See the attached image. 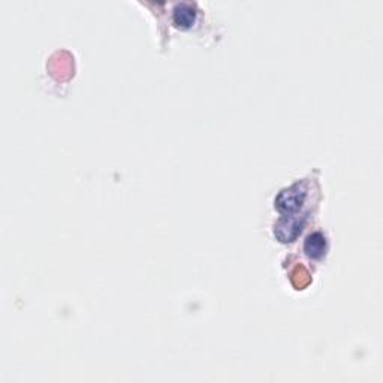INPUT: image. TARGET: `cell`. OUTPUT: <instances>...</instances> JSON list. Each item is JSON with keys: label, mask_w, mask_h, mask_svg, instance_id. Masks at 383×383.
Here are the masks:
<instances>
[{"label": "cell", "mask_w": 383, "mask_h": 383, "mask_svg": "<svg viewBox=\"0 0 383 383\" xmlns=\"http://www.w3.org/2000/svg\"><path fill=\"white\" fill-rule=\"evenodd\" d=\"M305 197H307V187L304 183H295L278 192L274 201L276 208L282 215H294L303 207Z\"/></svg>", "instance_id": "6da1fadb"}, {"label": "cell", "mask_w": 383, "mask_h": 383, "mask_svg": "<svg viewBox=\"0 0 383 383\" xmlns=\"http://www.w3.org/2000/svg\"><path fill=\"white\" fill-rule=\"evenodd\" d=\"M304 222V217H296L292 215L280 219L274 226V237L280 243H292L303 231Z\"/></svg>", "instance_id": "7a4b0ae2"}, {"label": "cell", "mask_w": 383, "mask_h": 383, "mask_svg": "<svg viewBox=\"0 0 383 383\" xmlns=\"http://www.w3.org/2000/svg\"><path fill=\"white\" fill-rule=\"evenodd\" d=\"M198 10L193 3H177L173 10V21L180 29H189L197 23Z\"/></svg>", "instance_id": "3957f363"}, {"label": "cell", "mask_w": 383, "mask_h": 383, "mask_svg": "<svg viewBox=\"0 0 383 383\" xmlns=\"http://www.w3.org/2000/svg\"><path fill=\"white\" fill-rule=\"evenodd\" d=\"M327 248H328L327 237L319 231L307 235V238H305L304 241V252L311 259L322 258L327 252Z\"/></svg>", "instance_id": "277c9868"}]
</instances>
